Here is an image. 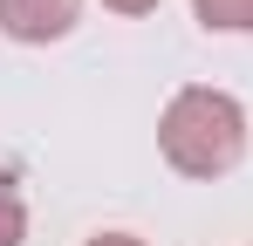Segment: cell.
<instances>
[{
	"mask_svg": "<svg viewBox=\"0 0 253 246\" xmlns=\"http://www.w3.org/2000/svg\"><path fill=\"white\" fill-rule=\"evenodd\" d=\"M76 14H83V0H0V35L42 48V41H62V35H69Z\"/></svg>",
	"mask_w": 253,
	"mask_h": 246,
	"instance_id": "obj_2",
	"label": "cell"
},
{
	"mask_svg": "<svg viewBox=\"0 0 253 246\" xmlns=\"http://www.w3.org/2000/svg\"><path fill=\"white\" fill-rule=\"evenodd\" d=\"M83 246H144L137 233H96V240H83Z\"/></svg>",
	"mask_w": 253,
	"mask_h": 246,
	"instance_id": "obj_5",
	"label": "cell"
},
{
	"mask_svg": "<svg viewBox=\"0 0 253 246\" xmlns=\"http://www.w3.org/2000/svg\"><path fill=\"white\" fill-rule=\"evenodd\" d=\"M212 35H253V0H192Z\"/></svg>",
	"mask_w": 253,
	"mask_h": 246,
	"instance_id": "obj_3",
	"label": "cell"
},
{
	"mask_svg": "<svg viewBox=\"0 0 253 246\" xmlns=\"http://www.w3.org/2000/svg\"><path fill=\"white\" fill-rule=\"evenodd\" d=\"M158 151H165L171 171L185 178H226L233 164L247 158V110L226 96V89H178L165 103V123H158Z\"/></svg>",
	"mask_w": 253,
	"mask_h": 246,
	"instance_id": "obj_1",
	"label": "cell"
},
{
	"mask_svg": "<svg viewBox=\"0 0 253 246\" xmlns=\"http://www.w3.org/2000/svg\"><path fill=\"white\" fill-rule=\"evenodd\" d=\"M28 240V205L14 199V185L0 178V246H21Z\"/></svg>",
	"mask_w": 253,
	"mask_h": 246,
	"instance_id": "obj_4",
	"label": "cell"
},
{
	"mask_svg": "<svg viewBox=\"0 0 253 246\" xmlns=\"http://www.w3.org/2000/svg\"><path fill=\"white\" fill-rule=\"evenodd\" d=\"M103 7H110V14H151L158 0H103Z\"/></svg>",
	"mask_w": 253,
	"mask_h": 246,
	"instance_id": "obj_6",
	"label": "cell"
}]
</instances>
